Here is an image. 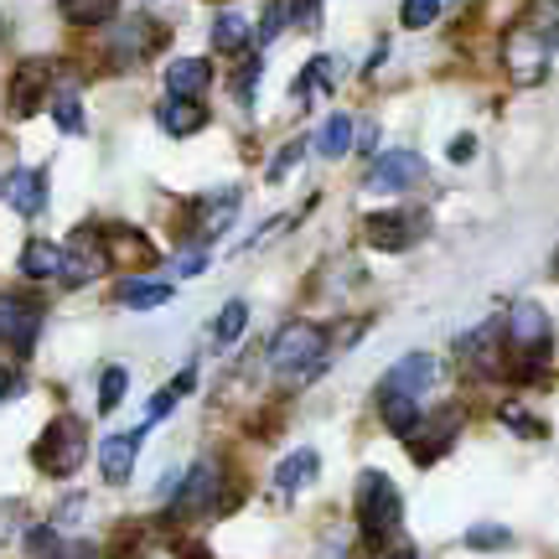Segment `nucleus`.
<instances>
[{
	"mask_svg": "<svg viewBox=\"0 0 559 559\" xmlns=\"http://www.w3.org/2000/svg\"><path fill=\"white\" fill-rule=\"evenodd\" d=\"M549 347H555V332H549V311L539 300H513L508 311V353H513V379L534 383L549 362Z\"/></svg>",
	"mask_w": 559,
	"mask_h": 559,
	"instance_id": "obj_1",
	"label": "nucleus"
},
{
	"mask_svg": "<svg viewBox=\"0 0 559 559\" xmlns=\"http://www.w3.org/2000/svg\"><path fill=\"white\" fill-rule=\"evenodd\" d=\"M264 358H270V373H280V379L311 383L326 368V332L317 321H290V326H280L270 337Z\"/></svg>",
	"mask_w": 559,
	"mask_h": 559,
	"instance_id": "obj_2",
	"label": "nucleus"
},
{
	"mask_svg": "<svg viewBox=\"0 0 559 559\" xmlns=\"http://www.w3.org/2000/svg\"><path fill=\"white\" fill-rule=\"evenodd\" d=\"M404 523V498L400 487L383 477V472H362L358 477V528L368 544H383L394 539Z\"/></svg>",
	"mask_w": 559,
	"mask_h": 559,
	"instance_id": "obj_3",
	"label": "nucleus"
},
{
	"mask_svg": "<svg viewBox=\"0 0 559 559\" xmlns=\"http://www.w3.org/2000/svg\"><path fill=\"white\" fill-rule=\"evenodd\" d=\"M32 456H37V466L47 477H73L83 466V456H88V425H83L79 415H58L37 436Z\"/></svg>",
	"mask_w": 559,
	"mask_h": 559,
	"instance_id": "obj_4",
	"label": "nucleus"
},
{
	"mask_svg": "<svg viewBox=\"0 0 559 559\" xmlns=\"http://www.w3.org/2000/svg\"><path fill=\"white\" fill-rule=\"evenodd\" d=\"M223 502V461H213V456H202V461H192L187 466V477H181V487H177V498H171V519L177 523H187V519H202V513H213Z\"/></svg>",
	"mask_w": 559,
	"mask_h": 559,
	"instance_id": "obj_5",
	"label": "nucleus"
},
{
	"mask_svg": "<svg viewBox=\"0 0 559 559\" xmlns=\"http://www.w3.org/2000/svg\"><path fill=\"white\" fill-rule=\"evenodd\" d=\"M41 300L37 296H16V290H5L0 296V342L5 347H16V353H32L41 337Z\"/></svg>",
	"mask_w": 559,
	"mask_h": 559,
	"instance_id": "obj_6",
	"label": "nucleus"
},
{
	"mask_svg": "<svg viewBox=\"0 0 559 559\" xmlns=\"http://www.w3.org/2000/svg\"><path fill=\"white\" fill-rule=\"evenodd\" d=\"M456 430H461V409L456 404H445V409H430V415L419 419L415 430L404 436V445H409V456H415L419 466H430V461H440L445 451H451Z\"/></svg>",
	"mask_w": 559,
	"mask_h": 559,
	"instance_id": "obj_7",
	"label": "nucleus"
},
{
	"mask_svg": "<svg viewBox=\"0 0 559 559\" xmlns=\"http://www.w3.org/2000/svg\"><path fill=\"white\" fill-rule=\"evenodd\" d=\"M109 243H99L94 228H79L73 239L62 243V285H94L109 270Z\"/></svg>",
	"mask_w": 559,
	"mask_h": 559,
	"instance_id": "obj_8",
	"label": "nucleus"
},
{
	"mask_svg": "<svg viewBox=\"0 0 559 559\" xmlns=\"http://www.w3.org/2000/svg\"><path fill=\"white\" fill-rule=\"evenodd\" d=\"M362 234H368V243L379 254H404L425 234V218H419L415 207H389V213H373V218L362 223Z\"/></svg>",
	"mask_w": 559,
	"mask_h": 559,
	"instance_id": "obj_9",
	"label": "nucleus"
},
{
	"mask_svg": "<svg viewBox=\"0 0 559 559\" xmlns=\"http://www.w3.org/2000/svg\"><path fill=\"white\" fill-rule=\"evenodd\" d=\"M52 88V62L41 58H26L11 73V88H5V109H11V120H32L41 109V94Z\"/></svg>",
	"mask_w": 559,
	"mask_h": 559,
	"instance_id": "obj_10",
	"label": "nucleus"
},
{
	"mask_svg": "<svg viewBox=\"0 0 559 559\" xmlns=\"http://www.w3.org/2000/svg\"><path fill=\"white\" fill-rule=\"evenodd\" d=\"M502 347H508V321H481L466 337H456V358L466 362L472 373H498Z\"/></svg>",
	"mask_w": 559,
	"mask_h": 559,
	"instance_id": "obj_11",
	"label": "nucleus"
},
{
	"mask_svg": "<svg viewBox=\"0 0 559 559\" xmlns=\"http://www.w3.org/2000/svg\"><path fill=\"white\" fill-rule=\"evenodd\" d=\"M160 37H166V32H160L151 16H124L120 26H115V37H109V62H115V68H135L140 58L156 52Z\"/></svg>",
	"mask_w": 559,
	"mask_h": 559,
	"instance_id": "obj_12",
	"label": "nucleus"
},
{
	"mask_svg": "<svg viewBox=\"0 0 559 559\" xmlns=\"http://www.w3.org/2000/svg\"><path fill=\"white\" fill-rule=\"evenodd\" d=\"M419 177H425V160H419L415 151H389V156H379L373 166H368L362 187L379 192V198H389V192H409Z\"/></svg>",
	"mask_w": 559,
	"mask_h": 559,
	"instance_id": "obj_13",
	"label": "nucleus"
},
{
	"mask_svg": "<svg viewBox=\"0 0 559 559\" xmlns=\"http://www.w3.org/2000/svg\"><path fill=\"white\" fill-rule=\"evenodd\" d=\"M440 379V368L430 353H409V358H400L389 373L379 379V394H400V400H419L430 383Z\"/></svg>",
	"mask_w": 559,
	"mask_h": 559,
	"instance_id": "obj_14",
	"label": "nucleus"
},
{
	"mask_svg": "<svg viewBox=\"0 0 559 559\" xmlns=\"http://www.w3.org/2000/svg\"><path fill=\"white\" fill-rule=\"evenodd\" d=\"M0 198L11 202L21 218H37L41 207H47V171H37V166H21V171H11V177L0 181Z\"/></svg>",
	"mask_w": 559,
	"mask_h": 559,
	"instance_id": "obj_15",
	"label": "nucleus"
},
{
	"mask_svg": "<svg viewBox=\"0 0 559 559\" xmlns=\"http://www.w3.org/2000/svg\"><path fill=\"white\" fill-rule=\"evenodd\" d=\"M140 440H145V425L140 430H130V436H109L99 445V472L109 487H124L130 481V472H135V456H140Z\"/></svg>",
	"mask_w": 559,
	"mask_h": 559,
	"instance_id": "obj_16",
	"label": "nucleus"
},
{
	"mask_svg": "<svg viewBox=\"0 0 559 559\" xmlns=\"http://www.w3.org/2000/svg\"><path fill=\"white\" fill-rule=\"evenodd\" d=\"M207 83H213V62H207V58L166 62V99H198Z\"/></svg>",
	"mask_w": 559,
	"mask_h": 559,
	"instance_id": "obj_17",
	"label": "nucleus"
},
{
	"mask_svg": "<svg viewBox=\"0 0 559 559\" xmlns=\"http://www.w3.org/2000/svg\"><path fill=\"white\" fill-rule=\"evenodd\" d=\"M171 296H177V285H171V280H156V275H135L120 285L124 311H156V306H166Z\"/></svg>",
	"mask_w": 559,
	"mask_h": 559,
	"instance_id": "obj_18",
	"label": "nucleus"
},
{
	"mask_svg": "<svg viewBox=\"0 0 559 559\" xmlns=\"http://www.w3.org/2000/svg\"><path fill=\"white\" fill-rule=\"evenodd\" d=\"M317 472H321V456L311 451V445H300V451H290V456L275 466V492H300V487H311L317 481Z\"/></svg>",
	"mask_w": 559,
	"mask_h": 559,
	"instance_id": "obj_19",
	"label": "nucleus"
},
{
	"mask_svg": "<svg viewBox=\"0 0 559 559\" xmlns=\"http://www.w3.org/2000/svg\"><path fill=\"white\" fill-rule=\"evenodd\" d=\"M21 275L26 280H62V243L32 239L21 249Z\"/></svg>",
	"mask_w": 559,
	"mask_h": 559,
	"instance_id": "obj_20",
	"label": "nucleus"
},
{
	"mask_svg": "<svg viewBox=\"0 0 559 559\" xmlns=\"http://www.w3.org/2000/svg\"><path fill=\"white\" fill-rule=\"evenodd\" d=\"M156 120L166 135H198L202 124H207V109H202L198 99H166Z\"/></svg>",
	"mask_w": 559,
	"mask_h": 559,
	"instance_id": "obj_21",
	"label": "nucleus"
},
{
	"mask_svg": "<svg viewBox=\"0 0 559 559\" xmlns=\"http://www.w3.org/2000/svg\"><path fill=\"white\" fill-rule=\"evenodd\" d=\"M353 115H326V120H321V130H317V151L326 160H342L347 156V151H353Z\"/></svg>",
	"mask_w": 559,
	"mask_h": 559,
	"instance_id": "obj_22",
	"label": "nucleus"
},
{
	"mask_svg": "<svg viewBox=\"0 0 559 559\" xmlns=\"http://www.w3.org/2000/svg\"><path fill=\"white\" fill-rule=\"evenodd\" d=\"M120 16V0H62V21L68 26H109V21Z\"/></svg>",
	"mask_w": 559,
	"mask_h": 559,
	"instance_id": "obj_23",
	"label": "nucleus"
},
{
	"mask_svg": "<svg viewBox=\"0 0 559 559\" xmlns=\"http://www.w3.org/2000/svg\"><path fill=\"white\" fill-rule=\"evenodd\" d=\"M379 419L394 430V436H409L419 419H425V409H419V400H400V394H379Z\"/></svg>",
	"mask_w": 559,
	"mask_h": 559,
	"instance_id": "obj_24",
	"label": "nucleus"
},
{
	"mask_svg": "<svg viewBox=\"0 0 559 559\" xmlns=\"http://www.w3.org/2000/svg\"><path fill=\"white\" fill-rule=\"evenodd\" d=\"M342 79V62L337 58H311L300 68V83H296V104L311 99V88H337Z\"/></svg>",
	"mask_w": 559,
	"mask_h": 559,
	"instance_id": "obj_25",
	"label": "nucleus"
},
{
	"mask_svg": "<svg viewBox=\"0 0 559 559\" xmlns=\"http://www.w3.org/2000/svg\"><path fill=\"white\" fill-rule=\"evenodd\" d=\"M52 120H58L62 135H83V130H88L83 104H79V88H73V83H62L58 94H52Z\"/></svg>",
	"mask_w": 559,
	"mask_h": 559,
	"instance_id": "obj_26",
	"label": "nucleus"
},
{
	"mask_svg": "<svg viewBox=\"0 0 559 559\" xmlns=\"http://www.w3.org/2000/svg\"><path fill=\"white\" fill-rule=\"evenodd\" d=\"M249 37H254V26H249L239 11H223V16L213 21V47H218V52H243Z\"/></svg>",
	"mask_w": 559,
	"mask_h": 559,
	"instance_id": "obj_27",
	"label": "nucleus"
},
{
	"mask_svg": "<svg viewBox=\"0 0 559 559\" xmlns=\"http://www.w3.org/2000/svg\"><path fill=\"white\" fill-rule=\"evenodd\" d=\"M249 326V300H228L218 317H213V347H234Z\"/></svg>",
	"mask_w": 559,
	"mask_h": 559,
	"instance_id": "obj_28",
	"label": "nucleus"
},
{
	"mask_svg": "<svg viewBox=\"0 0 559 559\" xmlns=\"http://www.w3.org/2000/svg\"><path fill=\"white\" fill-rule=\"evenodd\" d=\"M124 389H130V373H124L120 362H109L99 373V415H115V409H120Z\"/></svg>",
	"mask_w": 559,
	"mask_h": 559,
	"instance_id": "obj_29",
	"label": "nucleus"
},
{
	"mask_svg": "<svg viewBox=\"0 0 559 559\" xmlns=\"http://www.w3.org/2000/svg\"><path fill=\"white\" fill-rule=\"evenodd\" d=\"M234 213H239V198H234V192H223L218 202H213V207H202V239H218L223 228H228V223H234Z\"/></svg>",
	"mask_w": 559,
	"mask_h": 559,
	"instance_id": "obj_30",
	"label": "nucleus"
},
{
	"mask_svg": "<svg viewBox=\"0 0 559 559\" xmlns=\"http://www.w3.org/2000/svg\"><path fill=\"white\" fill-rule=\"evenodd\" d=\"M300 156H306V140H290V145H280V151H275V160H270V171H264V177H270V181H285V177H290V171H296V166H300Z\"/></svg>",
	"mask_w": 559,
	"mask_h": 559,
	"instance_id": "obj_31",
	"label": "nucleus"
},
{
	"mask_svg": "<svg viewBox=\"0 0 559 559\" xmlns=\"http://www.w3.org/2000/svg\"><path fill=\"white\" fill-rule=\"evenodd\" d=\"M260 73H264L260 58H249L239 73H234V94H239V104H254V94H260Z\"/></svg>",
	"mask_w": 559,
	"mask_h": 559,
	"instance_id": "obj_32",
	"label": "nucleus"
},
{
	"mask_svg": "<svg viewBox=\"0 0 559 559\" xmlns=\"http://www.w3.org/2000/svg\"><path fill=\"white\" fill-rule=\"evenodd\" d=\"M466 544H472V549H508V544H513V534H508L502 523H477V528L466 534Z\"/></svg>",
	"mask_w": 559,
	"mask_h": 559,
	"instance_id": "obj_33",
	"label": "nucleus"
},
{
	"mask_svg": "<svg viewBox=\"0 0 559 559\" xmlns=\"http://www.w3.org/2000/svg\"><path fill=\"white\" fill-rule=\"evenodd\" d=\"M436 16H440V0H404V5H400V21L409 26V32L430 26Z\"/></svg>",
	"mask_w": 559,
	"mask_h": 559,
	"instance_id": "obj_34",
	"label": "nucleus"
},
{
	"mask_svg": "<svg viewBox=\"0 0 559 559\" xmlns=\"http://www.w3.org/2000/svg\"><path fill=\"white\" fill-rule=\"evenodd\" d=\"M62 544V534L52 528V523H41V528H26V549H32V559H41V555H52Z\"/></svg>",
	"mask_w": 559,
	"mask_h": 559,
	"instance_id": "obj_35",
	"label": "nucleus"
},
{
	"mask_svg": "<svg viewBox=\"0 0 559 559\" xmlns=\"http://www.w3.org/2000/svg\"><path fill=\"white\" fill-rule=\"evenodd\" d=\"M502 419H508V430H519V436H544V425L534 415H523L519 404H502Z\"/></svg>",
	"mask_w": 559,
	"mask_h": 559,
	"instance_id": "obj_36",
	"label": "nucleus"
},
{
	"mask_svg": "<svg viewBox=\"0 0 559 559\" xmlns=\"http://www.w3.org/2000/svg\"><path fill=\"white\" fill-rule=\"evenodd\" d=\"M177 400H181L177 389H160L156 400H151V409H145V430H151L156 419H166V415H171V409H177Z\"/></svg>",
	"mask_w": 559,
	"mask_h": 559,
	"instance_id": "obj_37",
	"label": "nucleus"
},
{
	"mask_svg": "<svg viewBox=\"0 0 559 559\" xmlns=\"http://www.w3.org/2000/svg\"><path fill=\"white\" fill-rule=\"evenodd\" d=\"M21 528H26V523H21V502H5V508H0V539H16Z\"/></svg>",
	"mask_w": 559,
	"mask_h": 559,
	"instance_id": "obj_38",
	"label": "nucleus"
},
{
	"mask_svg": "<svg viewBox=\"0 0 559 559\" xmlns=\"http://www.w3.org/2000/svg\"><path fill=\"white\" fill-rule=\"evenodd\" d=\"M317 5L321 0H290V21L296 26H317Z\"/></svg>",
	"mask_w": 559,
	"mask_h": 559,
	"instance_id": "obj_39",
	"label": "nucleus"
},
{
	"mask_svg": "<svg viewBox=\"0 0 559 559\" xmlns=\"http://www.w3.org/2000/svg\"><path fill=\"white\" fill-rule=\"evenodd\" d=\"M445 156H451V160H472V156H477V135H456L451 145H445Z\"/></svg>",
	"mask_w": 559,
	"mask_h": 559,
	"instance_id": "obj_40",
	"label": "nucleus"
},
{
	"mask_svg": "<svg viewBox=\"0 0 559 559\" xmlns=\"http://www.w3.org/2000/svg\"><path fill=\"white\" fill-rule=\"evenodd\" d=\"M202 270H207V254H202V249H187L177 260V275H202Z\"/></svg>",
	"mask_w": 559,
	"mask_h": 559,
	"instance_id": "obj_41",
	"label": "nucleus"
},
{
	"mask_svg": "<svg viewBox=\"0 0 559 559\" xmlns=\"http://www.w3.org/2000/svg\"><path fill=\"white\" fill-rule=\"evenodd\" d=\"M280 21H285V5H270V11H264V26H260V41H275V32H280Z\"/></svg>",
	"mask_w": 559,
	"mask_h": 559,
	"instance_id": "obj_42",
	"label": "nucleus"
},
{
	"mask_svg": "<svg viewBox=\"0 0 559 559\" xmlns=\"http://www.w3.org/2000/svg\"><path fill=\"white\" fill-rule=\"evenodd\" d=\"M16 394H21V373L0 362V400H16Z\"/></svg>",
	"mask_w": 559,
	"mask_h": 559,
	"instance_id": "obj_43",
	"label": "nucleus"
},
{
	"mask_svg": "<svg viewBox=\"0 0 559 559\" xmlns=\"http://www.w3.org/2000/svg\"><path fill=\"white\" fill-rule=\"evenodd\" d=\"M41 559H94V549H83V544H68V539H62L52 555H41Z\"/></svg>",
	"mask_w": 559,
	"mask_h": 559,
	"instance_id": "obj_44",
	"label": "nucleus"
},
{
	"mask_svg": "<svg viewBox=\"0 0 559 559\" xmlns=\"http://www.w3.org/2000/svg\"><path fill=\"white\" fill-rule=\"evenodd\" d=\"M83 508H88V498H62V513H58V519H62V523H68V519H79Z\"/></svg>",
	"mask_w": 559,
	"mask_h": 559,
	"instance_id": "obj_45",
	"label": "nucleus"
},
{
	"mask_svg": "<svg viewBox=\"0 0 559 559\" xmlns=\"http://www.w3.org/2000/svg\"><path fill=\"white\" fill-rule=\"evenodd\" d=\"M358 145L368 151V156H373V145H379V124H362V130H358Z\"/></svg>",
	"mask_w": 559,
	"mask_h": 559,
	"instance_id": "obj_46",
	"label": "nucleus"
},
{
	"mask_svg": "<svg viewBox=\"0 0 559 559\" xmlns=\"http://www.w3.org/2000/svg\"><path fill=\"white\" fill-rule=\"evenodd\" d=\"M177 555H181V559H213V555H207V549H198V544H192V539H181V544H177Z\"/></svg>",
	"mask_w": 559,
	"mask_h": 559,
	"instance_id": "obj_47",
	"label": "nucleus"
},
{
	"mask_svg": "<svg viewBox=\"0 0 559 559\" xmlns=\"http://www.w3.org/2000/svg\"><path fill=\"white\" fill-rule=\"evenodd\" d=\"M383 559H419V549H415V544H400V549H389Z\"/></svg>",
	"mask_w": 559,
	"mask_h": 559,
	"instance_id": "obj_48",
	"label": "nucleus"
},
{
	"mask_svg": "<svg viewBox=\"0 0 559 559\" xmlns=\"http://www.w3.org/2000/svg\"><path fill=\"white\" fill-rule=\"evenodd\" d=\"M555 275H559V254H555Z\"/></svg>",
	"mask_w": 559,
	"mask_h": 559,
	"instance_id": "obj_49",
	"label": "nucleus"
}]
</instances>
